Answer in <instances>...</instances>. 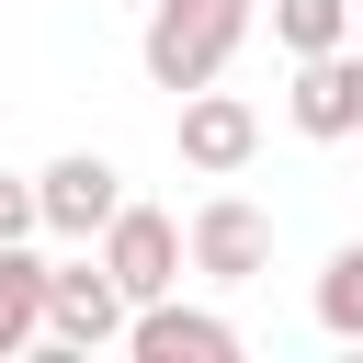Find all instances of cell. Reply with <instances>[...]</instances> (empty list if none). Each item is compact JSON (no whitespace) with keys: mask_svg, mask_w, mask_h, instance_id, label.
Masks as SVG:
<instances>
[{"mask_svg":"<svg viewBox=\"0 0 363 363\" xmlns=\"http://www.w3.org/2000/svg\"><path fill=\"white\" fill-rule=\"evenodd\" d=\"M45 352H68V363L125 352V295L91 261V238H79V261H45Z\"/></svg>","mask_w":363,"mask_h":363,"instance_id":"4","label":"cell"},{"mask_svg":"<svg viewBox=\"0 0 363 363\" xmlns=\"http://www.w3.org/2000/svg\"><path fill=\"white\" fill-rule=\"evenodd\" d=\"M306 306H318L329 340H363V238H340V250L318 261V295H306Z\"/></svg>","mask_w":363,"mask_h":363,"instance_id":"10","label":"cell"},{"mask_svg":"<svg viewBox=\"0 0 363 363\" xmlns=\"http://www.w3.org/2000/svg\"><path fill=\"white\" fill-rule=\"evenodd\" d=\"M91 261L113 272V295H125V306H147V295H170V284H182V216H159V204H136V193H125V204L91 227Z\"/></svg>","mask_w":363,"mask_h":363,"instance_id":"3","label":"cell"},{"mask_svg":"<svg viewBox=\"0 0 363 363\" xmlns=\"http://www.w3.org/2000/svg\"><path fill=\"white\" fill-rule=\"evenodd\" d=\"M272 45H284V57H329V45H352V0H272Z\"/></svg>","mask_w":363,"mask_h":363,"instance_id":"11","label":"cell"},{"mask_svg":"<svg viewBox=\"0 0 363 363\" xmlns=\"http://www.w3.org/2000/svg\"><path fill=\"white\" fill-rule=\"evenodd\" d=\"M45 340V250L34 238H0V363Z\"/></svg>","mask_w":363,"mask_h":363,"instance_id":"9","label":"cell"},{"mask_svg":"<svg viewBox=\"0 0 363 363\" xmlns=\"http://www.w3.org/2000/svg\"><path fill=\"white\" fill-rule=\"evenodd\" d=\"M284 125L340 147L363 136V45H329V57H295V91H284Z\"/></svg>","mask_w":363,"mask_h":363,"instance_id":"8","label":"cell"},{"mask_svg":"<svg viewBox=\"0 0 363 363\" xmlns=\"http://www.w3.org/2000/svg\"><path fill=\"white\" fill-rule=\"evenodd\" d=\"M250 23H261V0H147V23H136V68L182 102V91L227 79V57L250 45Z\"/></svg>","mask_w":363,"mask_h":363,"instance_id":"1","label":"cell"},{"mask_svg":"<svg viewBox=\"0 0 363 363\" xmlns=\"http://www.w3.org/2000/svg\"><path fill=\"white\" fill-rule=\"evenodd\" d=\"M182 272H193V284H261V272H272V216H261L250 193H204V204L182 216Z\"/></svg>","mask_w":363,"mask_h":363,"instance_id":"2","label":"cell"},{"mask_svg":"<svg viewBox=\"0 0 363 363\" xmlns=\"http://www.w3.org/2000/svg\"><path fill=\"white\" fill-rule=\"evenodd\" d=\"M0 238H34V170H0Z\"/></svg>","mask_w":363,"mask_h":363,"instance_id":"12","label":"cell"},{"mask_svg":"<svg viewBox=\"0 0 363 363\" xmlns=\"http://www.w3.org/2000/svg\"><path fill=\"white\" fill-rule=\"evenodd\" d=\"M170 147H182V170L193 182H238L250 159H261V113L238 102V91H182V125H170Z\"/></svg>","mask_w":363,"mask_h":363,"instance_id":"7","label":"cell"},{"mask_svg":"<svg viewBox=\"0 0 363 363\" xmlns=\"http://www.w3.org/2000/svg\"><path fill=\"white\" fill-rule=\"evenodd\" d=\"M125 352H136V363H238L250 340H238V318H216V306H193V295L170 284V295L125 306Z\"/></svg>","mask_w":363,"mask_h":363,"instance_id":"6","label":"cell"},{"mask_svg":"<svg viewBox=\"0 0 363 363\" xmlns=\"http://www.w3.org/2000/svg\"><path fill=\"white\" fill-rule=\"evenodd\" d=\"M113 204H125V170H113L102 147H57V159L34 170V238H68V250H79Z\"/></svg>","mask_w":363,"mask_h":363,"instance_id":"5","label":"cell"}]
</instances>
